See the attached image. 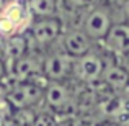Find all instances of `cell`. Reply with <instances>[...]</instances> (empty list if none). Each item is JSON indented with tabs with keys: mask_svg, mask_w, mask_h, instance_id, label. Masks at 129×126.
<instances>
[{
	"mask_svg": "<svg viewBox=\"0 0 129 126\" xmlns=\"http://www.w3.org/2000/svg\"><path fill=\"white\" fill-rule=\"evenodd\" d=\"M33 20L26 0H7L0 8V43L26 35Z\"/></svg>",
	"mask_w": 129,
	"mask_h": 126,
	"instance_id": "1",
	"label": "cell"
},
{
	"mask_svg": "<svg viewBox=\"0 0 129 126\" xmlns=\"http://www.w3.org/2000/svg\"><path fill=\"white\" fill-rule=\"evenodd\" d=\"M77 95L69 80L66 82H46L44 85V108L54 111V113H67V116L75 115Z\"/></svg>",
	"mask_w": 129,
	"mask_h": 126,
	"instance_id": "2",
	"label": "cell"
},
{
	"mask_svg": "<svg viewBox=\"0 0 129 126\" xmlns=\"http://www.w3.org/2000/svg\"><path fill=\"white\" fill-rule=\"evenodd\" d=\"M114 23L116 20L110 5H93L83 15L79 26L93 43H101Z\"/></svg>",
	"mask_w": 129,
	"mask_h": 126,
	"instance_id": "3",
	"label": "cell"
},
{
	"mask_svg": "<svg viewBox=\"0 0 129 126\" xmlns=\"http://www.w3.org/2000/svg\"><path fill=\"white\" fill-rule=\"evenodd\" d=\"M105 66H106V57L98 51L91 49L90 53L74 59L70 80L79 85H95L100 82Z\"/></svg>",
	"mask_w": 129,
	"mask_h": 126,
	"instance_id": "4",
	"label": "cell"
},
{
	"mask_svg": "<svg viewBox=\"0 0 129 126\" xmlns=\"http://www.w3.org/2000/svg\"><path fill=\"white\" fill-rule=\"evenodd\" d=\"M64 31V25L59 16L51 18H38L33 20L31 26L28 30V39L31 43V49H52L56 46L57 39L60 38Z\"/></svg>",
	"mask_w": 129,
	"mask_h": 126,
	"instance_id": "5",
	"label": "cell"
},
{
	"mask_svg": "<svg viewBox=\"0 0 129 126\" xmlns=\"http://www.w3.org/2000/svg\"><path fill=\"white\" fill-rule=\"evenodd\" d=\"M44 85L39 82H13L7 95V105L18 110H35L43 103Z\"/></svg>",
	"mask_w": 129,
	"mask_h": 126,
	"instance_id": "6",
	"label": "cell"
},
{
	"mask_svg": "<svg viewBox=\"0 0 129 126\" xmlns=\"http://www.w3.org/2000/svg\"><path fill=\"white\" fill-rule=\"evenodd\" d=\"M74 59L62 51L49 49L43 56V79L46 82H66L72 75Z\"/></svg>",
	"mask_w": 129,
	"mask_h": 126,
	"instance_id": "7",
	"label": "cell"
},
{
	"mask_svg": "<svg viewBox=\"0 0 129 126\" xmlns=\"http://www.w3.org/2000/svg\"><path fill=\"white\" fill-rule=\"evenodd\" d=\"M8 77L13 82H38L43 77V56L29 51L23 57L8 64Z\"/></svg>",
	"mask_w": 129,
	"mask_h": 126,
	"instance_id": "8",
	"label": "cell"
},
{
	"mask_svg": "<svg viewBox=\"0 0 129 126\" xmlns=\"http://www.w3.org/2000/svg\"><path fill=\"white\" fill-rule=\"evenodd\" d=\"M93 46L95 43L80 30V26H75V28H67V30L64 28L62 35L57 39L54 47L62 51L67 56H70L72 59H75V57H80L83 54L90 53Z\"/></svg>",
	"mask_w": 129,
	"mask_h": 126,
	"instance_id": "9",
	"label": "cell"
},
{
	"mask_svg": "<svg viewBox=\"0 0 129 126\" xmlns=\"http://www.w3.org/2000/svg\"><path fill=\"white\" fill-rule=\"evenodd\" d=\"M103 49L113 57H129V23L116 21L105 39L101 41Z\"/></svg>",
	"mask_w": 129,
	"mask_h": 126,
	"instance_id": "10",
	"label": "cell"
},
{
	"mask_svg": "<svg viewBox=\"0 0 129 126\" xmlns=\"http://www.w3.org/2000/svg\"><path fill=\"white\" fill-rule=\"evenodd\" d=\"M100 84H103L111 93H119L129 88V70L116 61H108L101 74Z\"/></svg>",
	"mask_w": 129,
	"mask_h": 126,
	"instance_id": "11",
	"label": "cell"
},
{
	"mask_svg": "<svg viewBox=\"0 0 129 126\" xmlns=\"http://www.w3.org/2000/svg\"><path fill=\"white\" fill-rule=\"evenodd\" d=\"M31 49V43L28 39V35H20L13 36V38L7 39V41L0 43V54L5 59L7 64H12L13 61L23 57L25 54H28Z\"/></svg>",
	"mask_w": 129,
	"mask_h": 126,
	"instance_id": "12",
	"label": "cell"
},
{
	"mask_svg": "<svg viewBox=\"0 0 129 126\" xmlns=\"http://www.w3.org/2000/svg\"><path fill=\"white\" fill-rule=\"evenodd\" d=\"M28 10L33 15V18H51V16H59V2L57 0H26Z\"/></svg>",
	"mask_w": 129,
	"mask_h": 126,
	"instance_id": "13",
	"label": "cell"
},
{
	"mask_svg": "<svg viewBox=\"0 0 129 126\" xmlns=\"http://www.w3.org/2000/svg\"><path fill=\"white\" fill-rule=\"evenodd\" d=\"M59 115L54 111L47 110V108H41L36 111L35 123L33 126H59Z\"/></svg>",
	"mask_w": 129,
	"mask_h": 126,
	"instance_id": "14",
	"label": "cell"
},
{
	"mask_svg": "<svg viewBox=\"0 0 129 126\" xmlns=\"http://www.w3.org/2000/svg\"><path fill=\"white\" fill-rule=\"evenodd\" d=\"M8 77V64L5 62L3 57H0V80L7 79Z\"/></svg>",
	"mask_w": 129,
	"mask_h": 126,
	"instance_id": "15",
	"label": "cell"
},
{
	"mask_svg": "<svg viewBox=\"0 0 129 126\" xmlns=\"http://www.w3.org/2000/svg\"><path fill=\"white\" fill-rule=\"evenodd\" d=\"M3 126H21V124L16 121V118L13 115H7L5 120H3Z\"/></svg>",
	"mask_w": 129,
	"mask_h": 126,
	"instance_id": "16",
	"label": "cell"
},
{
	"mask_svg": "<svg viewBox=\"0 0 129 126\" xmlns=\"http://www.w3.org/2000/svg\"><path fill=\"white\" fill-rule=\"evenodd\" d=\"M111 3H114L118 8H129V0H111Z\"/></svg>",
	"mask_w": 129,
	"mask_h": 126,
	"instance_id": "17",
	"label": "cell"
},
{
	"mask_svg": "<svg viewBox=\"0 0 129 126\" xmlns=\"http://www.w3.org/2000/svg\"><path fill=\"white\" fill-rule=\"evenodd\" d=\"M95 126H119V123H116V121H100Z\"/></svg>",
	"mask_w": 129,
	"mask_h": 126,
	"instance_id": "18",
	"label": "cell"
},
{
	"mask_svg": "<svg viewBox=\"0 0 129 126\" xmlns=\"http://www.w3.org/2000/svg\"><path fill=\"white\" fill-rule=\"evenodd\" d=\"M119 126H129V115H127V116H126V118H124V120L119 123Z\"/></svg>",
	"mask_w": 129,
	"mask_h": 126,
	"instance_id": "19",
	"label": "cell"
}]
</instances>
